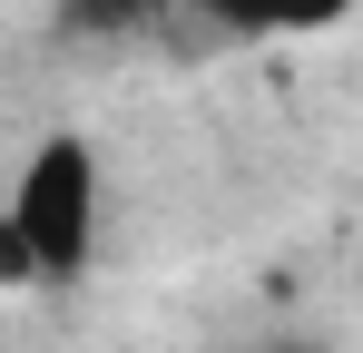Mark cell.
I'll return each mask as SVG.
<instances>
[{"label": "cell", "instance_id": "6da1fadb", "mask_svg": "<svg viewBox=\"0 0 363 353\" xmlns=\"http://www.w3.org/2000/svg\"><path fill=\"white\" fill-rule=\"evenodd\" d=\"M99 147L79 128H50L0 196V285H79L99 265Z\"/></svg>", "mask_w": 363, "mask_h": 353}, {"label": "cell", "instance_id": "7a4b0ae2", "mask_svg": "<svg viewBox=\"0 0 363 353\" xmlns=\"http://www.w3.org/2000/svg\"><path fill=\"white\" fill-rule=\"evenodd\" d=\"M226 40H324L354 20V0H196Z\"/></svg>", "mask_w": 363, "mask_h": 353}, {"label": "cell", "instance_id": "3957f363", "mask_svg": "<svg viewBox=\"0 0 363 353\" xmlns=\"http://www.w3.org/2000/svg\"><path fill=\"white\" fill-rule=\"evenodd\" d=\"M167 0H60V40H128L147 30Z\"/></svg>", "mask_w": 363, "mask_h": 353}, {"label": "cell", "instance_id": "277c9868", "mask_svg": "<svg viewBox=\"0 0 363 353\" xmlns=\"http://www.w3.org/2000/svg\"><path fill=\"white\" fill-rule=\"evenodd\" d=\"M285 353H314V344H285Z\"/></svg>", "mask_w": 363, "mask_h": 353}]
</instances>
